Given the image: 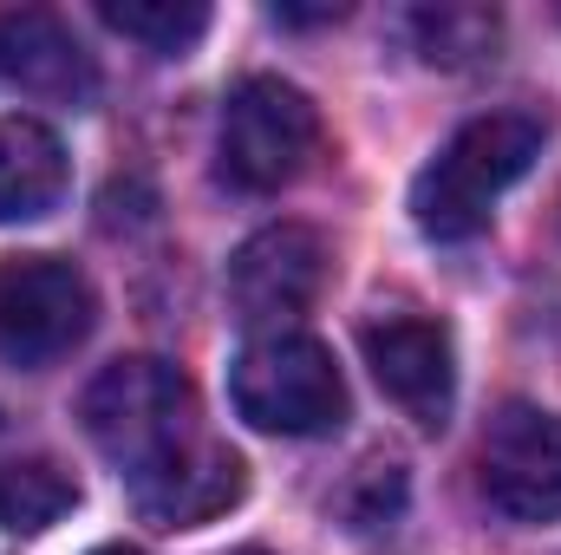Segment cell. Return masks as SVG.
<instances>
[{
    "label": "cell",
    "instance_id": "6da1fadb",
    "mask_svg": "<svg viewBox=\"0 0 561 555\" xmlns=\"http://www.w3.org/2000/svg\"><path fill=\"white\" fill-rule=\"evenodd\" d=\"M79 418H85L92 451L118 471V484L131 490L138 517L157 523V530L216 523L249 490L242 457L222 438H209L196 386L170 360H150V353L112 360L85 386Z\"/></svg>",
    "mask_w": 561,
    "mask_h": 555
},
{
    "label": "cell",
    "instance_id": "7a4b0ae2",
    "mask_svg": "<svg viewBox=\"0 0 561 555\" xmlns=\"http://www.w3.org/2000/svg\"><path fill=\"white\" fill-rule=\"evenodd\" d=\"M536 157H542V118H529V112L470 118L419 170V183H412V223L431 242H470L490 223L496 196L510 183H523Z\"/></svg>",
    "mask_w": 561,
    "mask_h": 555
},
{
    "label": "cell",
    "instance_id": "3957f363",
    "mask_svg": "<svg viewBox=\"0 0 561 555\" xmlns=\"http://www.w3.org/2000/svg\"><path fill=\"white\" fill-rule=\"evenodd\" d=\"M229 399L255 431L275 438H327L346 418V380L313 333H255L229 366Z\"/></svg>",
    "mask_w": 561,
    "mask_h": 555
},
{
    "label": "cell",
    "instance_id": "277c9868",
    "mask_svg": "<svg viewBox=\"0 0 561 555\" xmlns=\"http://www.w3.org/2000/svg\"><path fill=\"white\" fill-rule=\"evenodd\" d=\"M320 150V112L300 86L275 72H255L229 92L222 132H216V177L242 196H275L287 190Z\"/></svg>",
    "mask_w": 561,
    "mask_h": 555
},
{
    "label": "cell",
    "instance_id": "5b68a950",
    "mask_svg": "<svg viewBox=\"0 0 561 555\" xmlns=\"http://www.w3.org/2000/svg\"><path fill=\"white\" fill-rule=\"evenodd\" d=\"M99 320V294L59 256H0V360L39 373L66 360Z\"/></svg>",
    "mask_w": 561,
    "mask_h": 555
},
{
    "label": "cell",
    "instance_id": "8992f818",
    "mask_svg": "<svg viewBox=\"0 0 561 555\" xmlns=\"http://www.w3.org/2000/svg\"><path fill=\"white\" fill-rule=\"evenodd\" d=\"M477 484L510 523H561V412L503 406L477 444Z\"/></svg>",
    "mask_w": 561,
    "mask_h": 555
},
{
    "label": "cell",
    "instance_id": "52a82bcc",
    "mask_svg": "<svg viewBox=\"0 0 561 555\" xmlns=\"http://www.w3.org/2000/svg\"><path fill=\"white\" fill-rule=\"evenodd\" d=\"M359 347H366V366H373L379 393L405 418H419L424 431H437L450 418L457 353H450V333L437 320H424V314H373L359 327Z\"/></svg>",
    "mask_w": 561,
    "mask_h": 555
},
{
    "label": "cell",
    "instance_id": "ba28073f",
    "mask_svg": "<svg viewBox=\"0 0 561 555\" xmlns=\"http://www.w3.org/2000/svg\"><path fill=\"white\" fill-rule=\"evenodd\" d=\"M327 281V242L307 223H275L262 236H249L229 262V301L249 327H275L313 307Z\"/></svg>",
    "mask_w": 561,
    "mask_h": 555
},
{
    "label": "cell",
    "instance_id": "9c48e42d",
    "mask_svg": "<svg viewBox=\"0 0 561 555\" xmlns=\"http://www.w3.org/2000/svg\"><path fill=\"white\" fill-rule=\"evenodd\" d=\"M0 79L20 86L26 99H53V105H92V92H99V72H92L85 46L72 39V26L39 7L0 13Z\"/></svg>",
    "mask_w": 561,
    "mask_h": 555
},
{
    "label": "cell",
    "instance_id": "30bf717a",
    "mask_svg": "<svg viewBox=\"0 0 561 555\" xmlns=\"http://www.w3.org/2000/svg\"><path fill=\"white\" fill-rule=\"evenodd\" d=\"M66 196V144L39 118H0V223H33Z\"/></svg>",
    "mask_w": 561,
    "mask_h": 555
},
{
    "label": "cell",
    "instance_id": "8fae6325",
    "mask_svg": "<svg viewBox=\"0 0 561 555\" xmlns=\"http://www.w3.org/2000/svg\"><path fill=\"white\" fill-rule=\"evenodd\" d=\"M99 20L112 33L150 46V53H190L209 33V7L203 0H105Z\"/></svg>",
    "mask_w": 561,
    "mask_h": 555
},
{
    "label": "cell",
    "instance_id": "7c38bea8",
    "mask_svg": "<svg viewBox=\"0 0 561 555\" xmlns=\"http://www.w3.org/2000/svg\"><path fill=\"white\" fill-rule=\"evenodd\" d=\"M79 503L72 477L53 471V464H0V530H53L66 510Z\"/></svg>",
    "mask_w": 561,
    "mask_h": 555
},
{
    "label": "cell",
    "instance_id": "4fadbf2b",
    "mask_svg": "<svg viewBox=\"0 0 561 555\" xmlns=\"http://www.w3.org/2000/svg\"><path fill=\"white\" fill-rule=\"evenodd\" d=\"M412 26L431 66H477L483 53H496V13L483 7H424Z\"/></svg>",
    "mask_w": 561,
    "mask_h": 555
},
{
    "label": "cell",
    "instance_id": "5bb4252c",
    "mask_svg": "<svg viewBox=\"0 0 561 555\" xmlns=\"http://www.w3.org/2000/svg\"><path fill=\"white\" fill-rule=\"evenodd\" d=\"M399 510H405V471L399 464H366L353 477V490L340 497L346 530H392Z\"/></svg>",
    "mask_w": 561,
    "mask_h": 555
},
{
    "label": "cell",
    "instance_id": "9a60e30c",
    "mask_svg": "<svg viewBox=\"0 0 561 555\" xmlns=\"http://www.w3.org/2000/svg\"><path fill=\"white\" fill-rule=\"evenodd\" d=\"M92 555H138V550H125V543H105V550H92Z\"/></svg>",
    "mask_w": 561,
    "mask_h": 555
},
{
    "label": "cell",
    "instance_id": "2e32d148",
    "mask_svg": "<svg viewBox=\"0 0 561 555\" xmlns=\"http://www.w3.org/2000/svg\"><path fill=\"white\" fill-rule=\"evenodd\" d=\"M236 555H268V550H236Z\"/></svg>",
    "mask_w": 561,
    "mask_h": 555
},
{
    "label": "cell",
    "instance_id": "e0dca14e",
    "mask_svg": "<svg viewBox=\"0 0 561 555\" xmlns=\"http://www.w3.org/2000/svg\"><path fill=\"white\" fill-rule=\"evenodd\" d=\"M0 424H7V418H0Z\"/></svg>",
    "mask_w": 561,
    "mask_h": 555
}]
</instances>
